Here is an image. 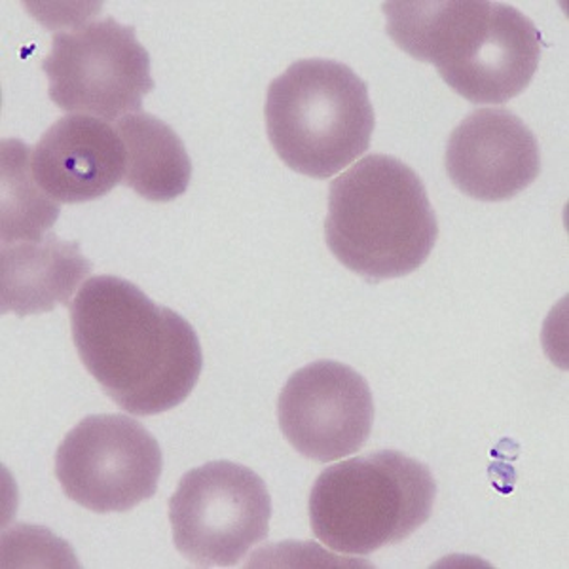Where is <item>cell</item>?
I'll return each mask as SVG.
<instances>
[{"mask_svg": "<svg viewBox=\"0 0 569 569\" xmlns=\"http://www.w3.org/2000/svg\"><path fill=\"white\" fill-rule=\"evenodd\" d=\"M78 357L118 407L156 416L179 407L200 380L194 327L128 279L96 276L71 306Z\"/></svg>", "mask_w": 569, "mask_h": 569, "instance_id": "obj_1", "label": "cell"}, {"mask_svg": "<svg viewBox=\"0 0 569 569\" xmlns=\"http://www.w3.org/2000/svg\"><path fill=\"white\" fill-rule=\"evenodd\" d=\"M388 34L401 50L437 67L471 103H507L530 86L541 33L503 2H386Z\"/></svg>", "mask_w": 569, "mask_h": 569, "instance_id": "obj_2", "label": "cell"}, {"mask_svg": "<svg viewBox=\"0 0 569 569\" xmlns=\"http://www.w3.org/2000/svg\"><path fill=\"white\" fill-rule=\"evenodd\" d=\"M439 224L415 169L370 154L330 184L325 240L351 272L369 281L408 276L433 251Z\"/></svg>", "mask_w": 569, "mask_h": 569, "instance_id": "obj_3", "label": "cell"}, {"mask_svg": "<svg viewBox=\"0 0 569 569\" xmlns=\"http://www.w3.org/2000/svg\"><path fill=\"white\" fill-rule=\"evenodd\" d=\"M266 130L292 171L329 179L370 147L375 109L367 82L330 59H300L266 96Z\"/></svg>", "mask_w": 569, "mask_h": 569, "instance_id": "obj_4", "label": "cell"}, {"mask_svg": "<svg viewBox=\"0 0 569 569\" xmlns=\"http://www.w3.org/2000/svg\"><path fill=\"white\" fill-rule=\"evenodd\" d=\"M437 482L429 467L393 450L327 467L311 488V531L343 555L367 557L401 543L433 512Z\"/></svg>", "mask_w": 569, "mask_h": 569, "instance_id": "obj_5", "label": "cell"}, {"mask_svg": "<svg viewBox=\"0 0 569 569\" xmlns=\"http://www.w3.org/2000/svg\"><path fill=\"white\" fill-rule=\"evenodd\" d=\"M272 499L264 480L233 461L188 471L169 499L173 541L188 562L230 568L268 537Z\"/></svg>", "mask_w": 569, "mask_h": 569, "instance_id": "obj_6", "label": "cell"}, {"mask_svg": "<svg viewBox=\"0 0 569 569\" xmlns=\"http://www.w3.org/2000/svg\"><path fill=\"white\" fill-rule=\"evenodd\" d=\"M42 69L59 109L107 122L141 112L142 98L154 90L149 52L136 29L114 18L56 34Z\"/></svg>", "mask_w": 569, "mask_h": 569, "instance_id": "obj_7", "label": "cell"}, {"mask_svg": "<svg viewBox=\"0 0 569 569\" xmlns=\"http://www.w3.org/2000/svg\"><path fill=\"white\" fill-rule=\"evenodd\" d=\"M162 467L158 440L122 415L88 416L56 453L67 498L93 512H126L152 498Z\"/></svg>", "mask_w": 569, "mask_h": 569, "instance_id": "obj_8", "label": "cell"}, {"mask_svg": "<svg viewBox=\"0 0 569 569\" xmlns=\"http://www.w3.org/2000/svg\"><path fill=\"white\" fill-rule=\"evenodd\" d=\"M278 420L297 452L319 463L361 450L375 421L369 383L337 361H316L298 370L279 395Z\"/></svg>", "mask_w": 569, "mask_h": 569, "instance_id": "obj_9", "label": "cell"}, {"mask_svg": "<svg viewBox=\"0 0 569 569\" xmlns=\"http://www.w3.org/2000/svg\"><path fill=\"white\" fill-rule=\"evenodd\" d=\"M445 163L453 184L480 201L511 200L541 171L536 136L507 109L471 112L448 139Z\"/></svg>", "mask_w": 569, "mask_h": 569, "instance_id": "obj_10", "label": "cell"}, {"mask_svg": "<svg viewBox=\"0 0 569 569\" xmlns=\"http://www.w3.org/2000/svg\"><path fill=\"white\" fill-rule=\"evenodd\" d=\"M34 181L58 203H84L123 181L126 149L117 128L99 118H61L31 150Z\"/></svg>", "mask_w": 569, "mask_h": 569, "instance_id": "obj_11", "label": "cell"}, {"mask_svg": "<svg viewBox=\"0 0 569 569\" xmlns=\"http://www.w3.org/2000/svg\"><path fill=\"white\" fill-rule=\"evenodd\" d=\"M2 313L20 318L67 306L91 272L78 243L59 240L56 233L33 241L2 246L0 254Z\"/></svg>", "mask_w": 569, "mask_h": 569, "instance_id": "obj_12", "label": "cell"}, {"mask_svg": "<svg viewBox=\"0 0 569 569\" xmlns=\"http://www.w3.org/2000/svg\"><path fill=\"white\" fill-rule=\"evenodd\" d=\"M117 131L126 149L122 184L149 201H173L187 192L192 162L184 142L168 123L136 112L120 118Z\"/></svg>", "mask_w": 569, "mask_h": 569, "instance_id": "obj_13", "label": "cell"}, {"mask_svg": "<svg viewBox=\"0 0 569 569\" xmlns=\"http://www.w3.org/2000/svg\"><path fill=\"white\" fill-rule=\"evenodd\" d=\"M58 217V201L34 181L31 147L2 141V246L44 238Z\"/></svg>", "mask_w": 569, "mask_h": 569, "instance_id": "obj_14", "label": "cell"}]
</instances>
